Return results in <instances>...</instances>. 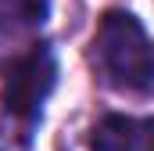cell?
I'll return each mask as SVG.
<instances>
[{"label": "cell", "instance_id": "7a4b0ae2", "mask_svg": "<svg viewBox=\"0 0 154 151\" xmlns=\"http://www.w3.org/2000/svg\"><path fill=\"white\" fill-rule=\"evenodd\" d=\"M57 83V58L50 47H32L25 50L4 76V90H0V104L7 119H14L22 126V133L29 137L32 126L43 115V101L50 97Z\"/></svg>", "mask_w": 154, "mask_h": 151}, {"label": "cell", "instance_id": "3957f363", "mask_svg": "<svg viewBox=\"0 0 154 151\" xmlns=\"http://www.w3.org/2000/svg\"><path fill=\"white\" fill-rule=\"evenodd\" d=\"M93 151H154V119L108 115L93 126Z\"/></svg>", "mask_w": 154, "mask_h": 151}, {"label": "cell", "instance_id": "6da1fadb", "mask_svg": "<svg viewBox=\"0 0 154 151\" xmlns=\"http://www.w3.org/2000/svg\"><path fill=\"white\" fill-rule=\"evenodd\" d=\"M93 69L122 94H154V40L129 11H104L93 33Z\"/></svg>", "mask_w": 154, "mask_h": 151}, {"label": "cell", "instance_id": "277c9868", "mask_svg": "<svg viewBox=\"0 0 154 151\" xmlns=\"http://www.w3.org/2000/svg\"><path fill=\"white\" fill-rule=\"evenodd\" d=\"M47 4L50 0H0V54L22 36H29L36 25H43Z\"/></svg>", "mask_w": 154, "mask_h": 151}]
</instances>
